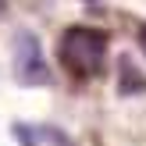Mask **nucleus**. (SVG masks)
Wrapping results in <instances>:
<instances>
[{
	"mask_svg": "<svg viewBox=\"0 0 146 146\" xmlns=\"http://www.w3.org/2000/svg\"><path fill=\"white\" fill-rule=\"evenodd\" d=\"M143 89H146V78L132 68L128 57H121V93H143Z\"/></svg>",
	"mask_w": 146,
	"mask_h": 146,
	"instance_id": "4",
	"label": "nucleus"
},
{
	"mask_svg": "<svg viewBox=\"0 0 146 146\" xmlns=\"http://www.w3.org/2000/svg\"><path fill=\"white\" fill-rule=\"evenodd\" d=\"M4 7H7V0H0V14H4Z\"/></svg>",
	"mask_w": 146,
	"mask_h": 146,
	"instance_id": "6",
	"label": "nucleus"
},
{
	"mask_svg": "<svg viewBox=\"0 0 146 146\" xmlns=\"http://www.w3.org/2000/svg\"><path fill=\"white\" fill-rule=\"evenodd\" d=\"M14 75L21 86H46L50 82V68L43 46L32 32H18L14 36Z\"/></svg>",
	"mask_w": 146,
	"mask_h": 146,
	"instance_id": "2",
	"label": "nucleus"
},
{
	"mask_svg": "<svg viewBox=\"0 0 146 146\" xmlns=\"http://www.w3.org/2000/svg\"><path fill=\"white\" fill-rule=\"evenodd\" d=\"M57 57L71 78H96L107 64V36L93 25H71L57 43Z\"/></svg>",
	"mask_w": 146,
	"mask_h": 146,
	"instance_id": "1",
	"label": "nucleus"
},
{
	"mask_svg": "<svg viewBox=\"0 0 146 146\" xmlns=\"http://www.w3.org/2000/svg\"><path fill=\"white\" fill-rule=\"evenodd\" d=\"M135 36H139V46H143V54H146V25L135 29Z\"/></svg>",
	"mask_w": 146,
	"mask_h": 146,
	"instance_id": "5",
	"label": "nucleus"
},
{
	"mask_svg": "<svg viewBox=\"0 0 146 146\" xmlns=\"http://www.w3.org/2000/svg\"><path fill=\"white\" fill-rule=\"evenodd\" d=\"M11 132L21 146H71L68 132H61L54 125H14Z\"/></svg>",
	"mask_w": 146,
	"mask_h": 146,
	"instance_id": "3",
	"label": "nucleus"
}]
</instances>
